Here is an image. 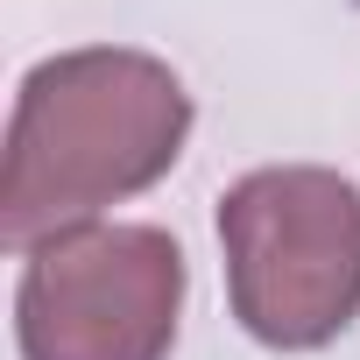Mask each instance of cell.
Masks as SVG:
<instances>
[{
  "instance_id": "cell-1",
  "label": "cell",
  "mask_w": 360,
  "mask_h": 360,
  "mask_svg": "<svg viewBox=\"0 0 360 360\" xmlns=\"http://www.w3.org/2000/svg\"><path fill=\"white\" fill-rule=\"evenodd\" d=\"M191 134V92L148 50H64L43 57L8 120L0 240L36 248L106 205L148 191Z\"/></svg>"
},
{
  "instance_id": "cell-2",
  "label": "cell",
  "mask_w": 360,
  "mask_h": 360,
  "mask_svg": "<svg viewBox=\"0 0 360 360\" xmlns=\"http://www.w3.org/2000/svg\"><path fill=\"white\" fill-rule=\"evenodd\" d=\"M233 318L276 346H332L360 318V184L318 162L255 169L219 198Z\"/></svg>"
},
{
  "instance_id": "cell-3",
  "label": "cell",
  "mask_w": 360,
  "mask_h": 360,
  "mask_svg": "<svg viewBox=\"0 0 360 360\" xmlns=\"http://www.w3.org/2000/svg\"><path fill=\"white\" fill-rule=\"evenodd\" d=\"M184 311V248L162 226H64L29 248L15 290L22 360H162Z\"/></svg>"
}]
</instances>
